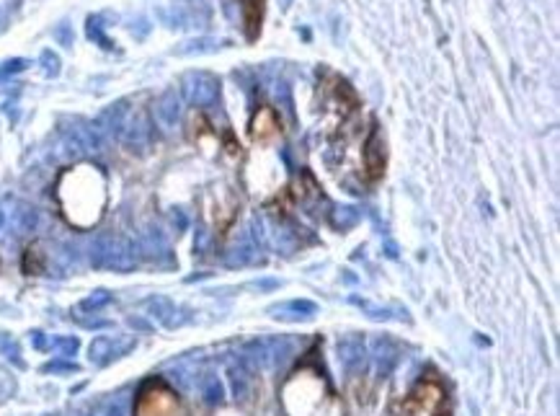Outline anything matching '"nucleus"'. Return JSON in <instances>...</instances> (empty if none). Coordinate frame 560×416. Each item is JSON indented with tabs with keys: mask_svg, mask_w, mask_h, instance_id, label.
Wrapping results in <instances>:
<instances>
[{
	"mask_svg": "<svg viewBox=\"0 0 560 416\" xmlns=\"http://www.w3.org/2000/svg\"><path fill=\"white\" fill-rule=\"evenodd\" d=\"M132 416H184V404L176 388L168 386V380L155 375L137 388Z\"/></svg>",
	"mask_w": 560,
	"mask_h": 416,
	"instance_id": "nucleus-2",
	"label": "nucleus"
},
{
	"mask_svg": "<svg viewBox=\"0 0 560 416\" xmlns=\"http://www.w3.org/2000/svg\"><path fill=\"white\" fill-rule=\"evenodd\" d=\"M362 163H364V173H367L369 181H377L385 173V145H382V135L377 127H372L369 137L364 140Z\"/></svg>",
	"mask_w": 560,
	"mask_h": 416,
	"instance_id": "nucleus-4",
	"label": "nucleus"
},
{
	"mask_svg": "<svg viewBox=\"0 0 560 416\" xmlns=\"http://www.w3.org/2000/svg\"><path fill=\"white\" fill-rule=\"evenodd\" d=\"M21 269H23V275H29V277L44 275V251H41L39 244H31L29 248L23 251Z\"/></svg>",
	"mask_w": 560,
	"mask_h": 416,
	"instance_id": "nucleus-5",
	"label": "nucleus"
},
{
	"mask_svg": "<svg viewBox=\"0 0 560 416\" xmlns=\"http://www.w3.org/2000/svg\"><path fill=\"white\" fill-rule=\"evenodd\" d=\"M395 416H449L452 398L437 375H424L403 398L393 404Z\"/></svg>",
	"mask_w": 560,
	"mask_h": 416,
	"instance_id": "nucleus-1",
	"label": "nucleus"
},
{
	"mask_svg": "<svg viewBox=\"0 0 560 416\" xmlns=\"http://www.w3.org/2000/svg\"><path fill=\"white\" fill-rule=\"evenodd\" d=\"M0 220H3V217H0Z\"/></svg>",
	"mask_w": 560,
	"mask_h": 416,
	"instance_id": "nucleus-7",
	"label": "nucleus"
},
{
	"mask_svg": "<svg viewBox=\"0 0 560 416\" xmlns=\"http://www.w3.org/2000/svg\"><path fill=\"white\" fill-rule=\"evenodd\" d=\"M261 8H264V0H243V21L248 29V39H253L261 29Z\"/></svg>",
	"mask_w": 560,
	"mask_h": 416,
	"instance_id": "nucleus-6",
	"label": "nucleus"
},
{
	"mask_svg": "<svg viewBox=\"0 0 560 416\" xmlns=\"http://www.w3.org/2000/svg\"><path fill=\"white\" fill-rule=\"evenodd\" d=\"M248 135L258 145L274 142L282 135V119H279L274 106H258L256 109L253 117H251V124H248Z\"/></svg>",
	"mask_w": 560,
	"mask_h": 416,
	"instance_id": "nucleus-3",
	"label": "nucleus"
}]
</instances>
